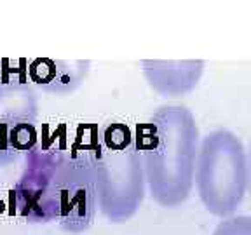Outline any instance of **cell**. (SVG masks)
Masks as SVG:
<instances>
[{"mask_svg": "<svg viewBox=\"0 0 251 235\" xmlns=\"http://www.w3.org/2000/svg\"><path fill=\"white\" fill-rule=\"evenodd\" d=\"M98 127L78 124L75 138L39 143V157L28 164L14 187L16 211L31 223H56L68 234L93 225L98 209L94 187L93 150Z\"/></svg>", "mask_w": 251, "mask_h": 235, "instance_id": "cell-1", "label": "cell"}, {"mask_svg": "<svg viewBox=\"0 0 251 235\" xmlns=\"http://www.w3.org/2000/svg\"><path fill=\"white\" fill-rule=\"evenodd\" d=\"M202 61H145L143 70L153 89L162 94H181L197 86L202 75Z\"/></svg>", "mask_w": 251, "mask_h": 235, "instance_id": "cell-5", "label": "cell"}, {"mask_svg": "<svg viewBox=\"0 0 251 235\" xmlns=\"http://www.w3.org/2000/svg\"><path fill=\"white\" fill-rule=\"evenodd\" d=\"M37 141H39V134L35 125L25 120L18 122L9 134V146L12 152H30L35 148Z\"/></svg>", "mask_w": 251, "mask_h": 235, "instance_id": "cell-6", "label": "cell"}, {"mask_svg": "<svg viewBox=\"0 0 251 235\" xmlns=\"http://www.w3.org/2000/svg\"><path fill=\"white\" fill-rule=\"evenodd\" d=\"M98 209L112 223H124L145 199V169L136 138L127 124L112 122L93 150Z\"/></svg>", "mask_w": 251, "mask_h": 235, "instance_id": "cell-3", "label": "cell"}, {"mask_svg": "<svg viewBox=\"0 0 251 235\" xmlns=\"http://www.w3.org/2000/svg\"><path fill=\"white\" fill-rule=\"evenodd\" d=\"M12 80L25 86L28 82V59L26 58H2L0 59V84L7 86Z\"/></svg>", "mask_w": 251, "mask_h": 235, "instance_id": "cell-7", "label": "cell"}, {"mask_svg": "<svg viewBox=\"0 0 251 235\" xmlns=\"http://www.w3.org/2000/svg\"><path fill=\"white\" fill-rule=\"evenodd\" d=\"M248 174H250L248 185H250V190H251V148H250V153H248Z\"/></svg>", "mask_w": 251, "mask_h": 235, "instance_id": "cell-10", "label": "cell"}, {"mask_svg": "<svg viewBox=\"0 0 251 235\" xmlns=\"http://www.w3.org/2000/svg\"><path fill=\"white\" fill-rule=\"evenodd\" d=\"M138 148L143 157L150 195L162 208H176L194 187L197 125L181 106H164L147 124L138 125Z\"/></svg>", "mask_w": 251, "mask_h": 235, "instance_id": "cell-2", "label": "cell"}, {"mask_svg": "<svg viewBox=\"0 0 251 235\" xmlns=\"http://www.w3.org/2000/svg\"><path fill=\"white\" fill-rule=\"evenodd\" d=\"M197 193L213 216L228 218L243 202L248 188V155L243 141L227 129L209 133L196 159Z\"/></svg>", "mask_w": 251, "mask_h": 235, "instance_id": "cell-4", "label": "cell"}, {"mask_svg": "<svg viewBox=\"0 0 251 235\" xmlns=\"http://www.w3.org/2000/svg\"><path fill=\"white\" fill-rule=\"evenodd\" d=\"M213 235H251V216H228L216 225Z\"/></svg>", "mask_w": 251, "mask_h": 235, "instance_id": "cell-9", "label": "cell"}, {"mask_svg": "<svg viewBox=\"0 0 251 235\" xmlns=\"http://www.w3.org/2000/svg\"><path fill=\"white\" fill-rule=\"evenodd\" d=\"M58 75V65L49 58H37L28 63V78L39 86H47L56 80Z\"/></svg>", "mask_w": 251, "mask_h": 235, "instance_id": "cell-8", "label": "cell"}]
</instances>
